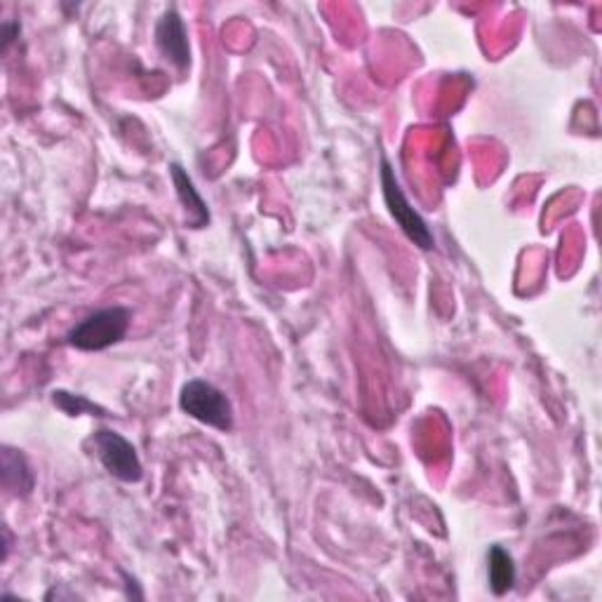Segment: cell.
Returning a JSON list of instances; mask_svg holds the SVG:
<instances>
[{
	"label": "cell",
	"instance_id": "6da1fadb",
	"mask_svg": "<svg viewBox=\"0 0 602 602\" xmlns=\"http://www.w3.org/2000/svg\"><path fill=\"white\" fill-rule=\"evenodd\" d=\"M132 322V311L128 306H109L101 311L83 318L76 328L66 335V343L78 351H107L125 339Z\"/></svg>",
	"mask_w": 602,
	"mask_h": 602
},
{
	"label": "cell",
	"instance_id": "5b68a950",
	"mask_svg": "<svg viewBox=\"0 0 602 602\" xmlns=\"http://www.w3.org/2000/svg\"><path fill=\"white\" fill-rule=\"evenodd\" d=\"M156 47L161 57L177 68L179 74H186L191 68V45H188V31L182 20V14L169 8L161 14V20L156 24Z\"/></svg>",
	"mask_w": 602,
	"mask_h": 602
},
{
	"label": "cell",
	"instance_id": "277c9868",
	"mask_svg": "<svg viewBox=\"0 0 602 602\" xmlns=\"http://www.w3.org/2000/svg\"><path fill=\"white\" fill-rule=\"evenodd\" d=\"M92 452L101 461V467L107 469L109 475H113L120 483L136 485L144 480V467L142 459L136 455L134 445L120 436L111 428H99L90 438Z\"/></svg>",
	"mask_w": 602,
	"mask_h": 602
},
{
	"label": "cell",
	"instance_id": "7a4b0ae2",
	"mask_svg": "<svg viewBox=\"0 0 602 602\" xmlns=\"http://www.w3.org/2000/svg\"><path fill=\"white\" fill-rule=\"evenodd\" d=\"M179 407L186 417L210 426L219 434H229L236 422L229 395L205 380H191L182 386Z\"/></svg>",
	"mask_w": 602,
	"mask_h": 602
},
{
	"label": "cell",
	"instance_id": "52a82bcc",
	"mask_svg": "<svg viewBox=\"0 0 602 602\" xmlns=\"http://www.w3.org/2000/svg\"><path fill=\"white\" fill-rule=\"evenodd\" d=\"M0 459H3V490L17 499L29 496L36 488V475H33L24 452L6 445Z\"/></svg>",
	"mask_w": 602,
	"mask_h": 602
},
{
	"label": "cell",
	"instance_id": "ba28073f",
	"mask_svg": "<svg viewBox=\"0 0 602 602\" xmlns=\"http://www.w3.org/2000/svg\"><path fill=\"white\" fill-rule=\"evenodd\" d=\"M488 577L494 595H506L515 587V562L504 546H490Z\"/></svg>",
	"mask_w": 602,
	"mask_h": 602
},
{
	"label": "cell",
	"instance_id": "3957f363",
	"mask_svg": "<svg viewBox=\"0 0 602 602\" xmlns=\"http://www.w3.org/2000/svg\"><path fill=\"white\" fill-rule=\"evenodd\" d=\"M382 194H384L388 215L393 217L395 223H398L401 231L412 240V243L422 250H434L436 245L434 231L428 229L426 219L412 208V203L403 194L401 182L398 177H395V169L388 163V158H382Z\"/></svg>",
	"mask_w": 602,
	"mask_h": 602
},
{
	"label": "cell",
	"instance_id": "8992f818",
	"mask_svg": "<svg viewBox=\"0 0 602 602\" xmlns=\"http://www.w3.org/2000/svg\"><path fill=\"white\" fill-rule=\"evenodd\" d=\"M169 177H172V184H175V188H177L179 203L184 205V210H186V227L188 229H205V227H208V223H210L208 203H205L203 196L198 194V188H196L194 179L188 177V172L179 163H172L169 165Z\"/></svg>",
	"mask_w": 602,
	"mask_h": 602
},
{
	"label": "cell",
	"instance_id": "30bf717a",
	"mask_svg": "<svg viewBox=\"0 0 602 602\" xmlns=\"http://www.w3.org/2000/svg\"><path fill=\"white\" fill-rule=\"evenodd\" d=\"M17 36H20V24H17V22H6V24H3V53H8L10 43H12Z\"/></svg>",
	"mask_w": 602,
	"mask_h": 602
},
{
	"label": "cell",
	"instance_id": "9c48e42d",
	"mask_svg": "<svg viewBox=\"0 0 602 602\" xmlns=\"http://www.w3.org/2000/svg\"><path fill=\"white\" fill-rule=\"evenodd\" d=\"M53 403L64 412L68 417H80V415H95V417H105V409L90 403L85 395H74L66 391H55L53 393Z\"/></svg>",
	"mask_w": 602,
	"mask_h": 602
}]
</instances>
